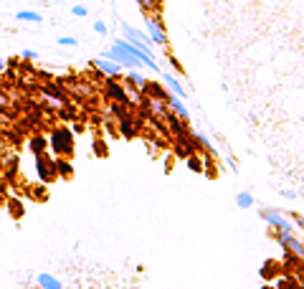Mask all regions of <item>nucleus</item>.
<instances>
[{
    "label": "nucleus",
    "mask_w": 304,
    "mask_h": 289,
    "mask_svg": "<svg viewBox=\"0 0 304 289\" xmlns=\"http://www.w3.org/2000/svg\"><path fill=\"white\" fill-rule=\"evenodd\" d=\"M94 69L104 76V79H119L122 76V66H117L114 61H109V58H101V56H97L94 58Z\"/></svg>",
    "instance_id": "nucleus-8"
},
{
    "label": "nucleus",
    "mask_w": 304,
    "mask_h": 289,
    "mask_svg": "<svg viewBox=\"0 0 304 289\" xmlns=\"http://www.w3.org/2000/svg\"><path fill=\"white\" fill-rule=\"evenodd\" d=\"M8 208L13 211V218H20V216H23V206H20L18 198H10V201H8Z\"/></svg>",
    "instance_id": "nucleus-26"
},
{
    "label": "nucleus",
    "mask_w": 304,
    "mask_h": 289,
    "mask_svg": "<svg viewBox=\"0 0 304 289\" xmlns=\"http://www.w3.org/2000/svg\"><path fill=\"white\" fill-rule=\"evenodd\" d=\"M135 3L140 5V10H142L145 15H150V13H160V0H135Z\"/></svg>",
    "instance_id": "nucleus-22"
},
{
    "label": "nucleus",
    "mask_w": 304,
    "mask_h": 289,
    "mask_svg": "<svg viewBox=\"0 0 304 289\" xmlns=\"http://www.w3.org/2000/svg\"><path fill=\"white\" fill-rule=\"evenodd\" d=\"M185 163H188V168H190V170H195V173H203V158H201L198 152H193Z\"/></svg>",
    "instance_id": "nucleus-25"
},
{
    "label": "nucleus",
    "mask_w": 304,
    "mask_h": 289,
    "mask_svg": "<svg viewBox=\"0 0 304 289\" xmlns=\"http://www.w3.org/2000/svg\"><path fill=\"white\" fill-rule=\"evenodd\" d=\"M99 56H101V58H109V61H114L117 66H122V69H127V71H140V69H142V63H140L135 56H129V54L119 51L117 46H112V49L101 51Z\"/></svg>",
    "instance_id": "nucleus-6"
},
{
    "label": "nucleus",
    "mask_w": 304,
    "mask_h": 289,
    "mask_svg": "<svg viewBox=\"0 0 304 289\" xmlns=\"http://www.w3.org/2000/svg\"><path fill=\"white\" fill-rule=\"evenodd\" d=\"M160 76H162V81H165V89H167L170 94H175V97H178V99H183V102L188 99V92H185V86H183V84H180V81H178L175 76H172V74H165V71H162Z\"/></svg>",
    "instance_id": "nucleus-11"
},
{
    "label": "nucleus",
    "mask_w": 304,
    "mask_h": 289,
    "mask_svg": "<svg viewBox=\"0 0 304 289\" xmlns=\"http://www.w3.org/2000/svg\"><path fill=\"white\" fill-rule=\"evenodd\" d=\"M145 28H147V38L152 41V46H167V33H165V26L160 20V13H150L145 15Z\"/></svg>",
    "instance_id": "nucleus-3"
},
{
    "label": "nucleus",
    "mask_w": 304,
    "mask_h": 289,
    "mask_svg": "<svg viewBox=\"0 0 304 289\" xmlns=\"http://www.w3.org/2000/svg\"><path fill=\"white\" fill-rule=\"evenodd\" d=\"M119 135H122L124 140H132V137H137V135H140V124L132 119V115L124 117V119L119 122Z\"/></svg>",
    "instance_id": "nucleus-14"
},
{
    "label": "nucleus",
    "mask_w": 304,
    "mask_h": 289,
    "mask_svg": "<svg viewBox=\"0 0 304 289\" xmlns=\"http://www.w3.org/2000/svg\"><path fill=\"white\" fill-rule=\"evenodd\" d=\"M190 140H193L195 150L201 147L203 152H213V158H215V155H218V152H215V147H213V142H210V140L203 135V132H193V137H190Z\"/></svg>",
    "instance_id": "nucleus-15"
},
{
    "label": "nucleus",
    "mask_w": 304,
    "mask_h": 289,
    "mask_svg": "<svg viewBox=\"0 0 304 289\" xmlns=\"http://www.w3.org/2000/svg\"><path fill=\"white\" fill-rule=\"evenodd\" d=\"M33 198H36V201H46V188H43V185H36V188H33Z\"/></svg>",
    "instance_id": "nucleus-29"
},
{
    "label": "nucleus",
    "mask_w": 304,
    "mask_h": 289,
    "mask_svg": "<svg viewBox=\"0 0 304 289\" xmlns=\"http://www.w3.org/2000/svg\"><path fill=\"white\" fill-rule=\"evenodd\" d=\"M236 206L241 208V211H249V208L253 206V195H251V193H238V195H236Z\"/></svg>",
    "instance_id": "nucleus-24"
},
{
    "label": "nucleus",
    "mask_w": 304,
    "mask_h": 289,
    "mask_svg": "<svg viewBox=\"0 0 304 289\" xmlns=\"http://www.w3.org/2000/svg\"><path fill=\"white\" fill-rule=\"evenodd\" d=\"M167 109H170V112L175 115L180 122H185V124L193 119V115H190V109L185 107V102H183V99H178L175 94H170V97H167Z\"/></svg>",
    "instance_id": "nucleus-10"
},
{
    "label": "nucleus",
    "mask_w": 304,
    "mask_h": 289,
    "mask_svg": "<svg viewBox=\"0 0 304 289\" xmlns=\"http://www.w3.org/2000/svg\"><path fill=\"white\" fill-rule=\"evenodd\" d=\"M261 289H276L274 284H261Z\"/></svg>",
    "instance_id": "nucleus-36"
},
{
    "label": "nucleus",
    "mask_w": 304,
    "mask_h": 289,
    "mask_svg": "<svg viewBox=\"0 0 304 289\" xmlns=\"http://www.w3.org/2000/svg\"><path fill=\"white\" fill-rule=\"evenodd\" d=\"M36 92H38L41 102L46 104V109H51V112H61V117H71V115H66V109H69V94L63 92L56 81H41Z\"/></svg>",
    "instance_id": "nucleus-1"
},
{
    "label": "nucleus",
    "mask_w": 304,
    "mask_h": 289,
    "mask_svg": "<svg viewBox=\"0 0 304 289\" xmlns=\"http://www.w3.org/2000/svg\"><path fill=\"white\" fill-rule=\"evenodd\" d=\"M97 155H99V158H104V155H106V147H104V142H97Z\"/></svg>",
    "instance_id": "nucleus-33"
},
{
    "label": "nucleus",
    "mask_w": 304,
    "mask_h": 289,
    "mask_svg": "<svg viewBox=\"0 0 304 289\" xmlns=\"http://www.w3.org/2000/svg\"><path fill=\"white\" fill-rule=\"evenodd\" d=\"M28 150H31L33 158H36V155H46V150H49V137L41 135V132H33V135L28 137Z\"/></svg>",
    "instance_id": "nucleus-12"
},
{
    "label": "nucleus",
    "mask_w": 304,
    "mask_h": 289,
    "mask_svg": "<svg viewBox=\"0 0 304 289\" xmlns=\"http://www.w3.org/2000/svg\"><path fill=\"white\" fill-rule=\"evenodd\" d=\"M94 31H97V33H101V36H106V33H109V28H106V23H104V20H97V23H94Z\"/></svg>",
    "instance_id": "nucleus-30"
},
{
    "label": "nucleus",
    "mask_w": 304,
    "mask_h": 289,
    "mask_svg": "<svg viewBox=\"0 0 304 289\" xmlns=\"http://www.w3.org/2000/svg\"><path fill=\"white\" fill-rule=\"evenodd\" d=\"M71 13H74L76 18H84V15H86V13H89V10H86L84 5H74V8H71Z\"/></svg>",
    "instance_id": "nucleus-31"
},
{
    "label": "nucleus",
    "mask_w": 304,
    "mask_h": 289,
    "mask_svg": "<svg viewBox=\"0 0 304 289\" xmlns=\"http://www.w3.org/2000/svg\"><path fill=\"white\" fill-rule=\"evenodd\" d=\"M124 84H127V86H135L137 92H145L147 79H145L140 71H129V74H124Z\"/></svg>",
    "instance_id": "nucleus-16"
},
{
    "label": "nucleus",
    "mask_w": 304,
    "mask_h": 289,
    "mask_svg": "<svg viewBox=\"0 0 304 289\" xmlns=\"http://www.w3.org/2000/svg\"><path fill=\"white\" fill-rule=\"evenodd\" d=\"M36 58H38V51H33V49L20 51V61H36Z\"/></svg>",
    "instance_id": "nucleus-27"
},
{
    "label": "nucleus",
    "mask_w": 304,
    "mask_h": 289,
    "mask_svg": "<svg viewBox=\"0 0 304 289\" xmlns=\"http://www.w3.org/2000/svg\"><path fill=\"white\" fill-rule=\"evenodd\" d=\"M276 277H281V274H279V264L266 261V264L261 266V279H264V284H274Z\"/></svg>",
    "instance_id": "nucleus-17"
},
{
    "label": "nucleus",
    "mask_w": 304,
    "mask_h": 289,
    "mask_svg": "<svg viewBox=\"0 0 304 289\" xmlns=\"http://www.w3.org/2000/svg\"><path fill=\"white\" fill-rule=\"evenodd\" d=\"M56 175L58 177H69L74 175V165H71V160H66V158H56Z\"/></svg>",
    "instance_id": "nucleus-20"
},
{
    "label": "nucleus",
    "mask_w": 304,
    "mask_h": 289,
    "mask_svg": "<svg viewBox=\"0 0 304 289\" xmlns=\"http://www.w3.org/2000/svg\"><path fill=\"white\" fill-rule=\"evenodd\" d=\"M274 287H276V289H304V284H299V282H297V279H292L289 274H281V277H279V282H276Z\"/></svg>",
    "instance_id": "nucleus-21"
},
{
    "label": "nucleus",
    "mask_w": 304,
    "mask_h": 289,
    "mask_svg": "<svg viewBox=\"0 0 304 289\" xmlns=\"http://www.w3.org/2000/svg\"><path fill=\"white\" fill-rule=\"evenodd\" d=\"M49 147L53 150V160L56 158L71 160V155H74V129L71 127H53L51 137H49Z\"/></svg>",
    "instance_id": "nucleus-2"
},
{
    "label": "nucleus",
    "mask_w": 304,
    "mask_h": 289,
    "mask_svg": "<svg viewBox=\"0 0 304 289\" xmlns=\"http://www.w3.org/2000/svg\"><path fill=\"white\" fill-rule=\"evenodd\" d=\"M15 18L18 20H26V23H41V20H43V15L36 13V10H18Z\"/></svg>",
    "instance_id": "nucleus-23"
},
{
    "label": "nucleus",
    "mask_w": 304,
    "mask_h": 289,
    "mask_svg": "<svg viewBox=\"0 0 304 289\" xmlns=\"http://www.w3.org/2000/svg\"><path fill=\"white\" fill-rule=\"evenodd\" d=\"M261 218L266 221V224H269L271 229H276V231L294 233V224H292L289 218L281 216V211H276V208H261Z\"/></svg>",
    "instance_id": "nucleus-7"
},
{
    "label": "nucleus",
    "mask_w": 304,
    "mask_h": 289,
    "mask_svg": "<svg viewBox=\"0 0 304 289\" xmlns=\"http://www.w3.org/2000/svg\"><path fill=\"white\" fill-rule=\"evenodd\" d=\"M281 195H284V198H299L297 190H292V188H284V190H281Z\"/></svg>",
    "instance_id": "nucleus-32"
},
{
    "label": "nucleus",
    "mask_w": 304,
    "mask_h": 289,
    "mask_svg": "<svg viewBox=\"0 0 304 289\" xmlns=\"http://www.w3.org/2000/svg\"><path fill=\"white\" fill-rule=\"evenodd\" d=\"M119 26H122V33H124V38H127V41H132V43H140V46H145V49H147V51L152 54V41L147 38V33L137 31L135 26H129L127 20H122Z\"/></svg>",
    "instance_id": "nucleus-9"
},
{
    "label": "nucleus",
    "mask_w": 304,
    "mask_h": 289,
    "mask_svg": "<svg viewBox=\"0 0 304 289\" xmlns=\"http://www.w3.org/2000/svg\"><path fill=\"white\" fill-rule=\"evenodd\" d=\"M106 115H112L114 119H124V117H129V107H124V104H117V102H106Z\"/></svg>",
    "instance_id": "nucleus-19"
},
{
    "label": "nucleus",
    "mask_w": 304,
    "mask_h": 289,
    "mask_svg": "<svg viewBox=\"0 0 304 289\" xmlns=\"http://www.w3.org/2000/svg\"><path fill=\"white\" fill-rule=\"evenodd\" d=\"M36 175H38L41 185H49L58 177L56 175V160L51 155H36Z\"/></svg>",
    "instance_id": "nucleus-5"
},
{
    "label": "nucleus",
    "mask_w": 304,
    "mask_h": 289,
    "mask_svg": "<svg viewBox=\"0 0 304 289\" xmlns=\"http://www.w3.org/2000/svg\"><path fill=\"white\" fill-rule=\"evenodd\" d=\"M297 195H302V198H304V185H302V188L297 190Z\"/></svg>",
    "instance_id": "nucleus-37"
},
{
    "label": "nucleus",
    "mask_w": 304,
    "mask_h": 289,
    "mask_svg": "<svg viewBox=\"0 0 304 289\" xmlns=\"http://www.w3.org/2000/svg\"><path fill=\"white\" fill-rule=\"evenodd\" d=\"M5 147H8V140H5L3 132H0V150H5Z\"/></svg>",
    "instance_id": "nucleus-34"
},
{
    "label": "nucleus",
    "mask_w": 304,
    "mask_h": 289,
    "mask_svg": "<svg viewBox=\"0 0 304 289\" xmlns=\"http://www.w3.org/2000/svg\"><path fill=\"white\" fill-rule=\"evenodd\" d=\"M101 89H104V99H106V102H117V104H124V107L132 109L124 81H119V79H104Z\"/></svg>",
    "instance_id": "nucleus-4"
},
{
    "label": "nucleus",
    "mask_w": 304,
    "mask_h": 289,
    "mask_svg": "<svg viewBox=\"0 0 304 289\" xmlns=\"http://www.w3.org/2000/svg\"><path fill=\"white\" fill-rule=\"evenodd\" d=\"M5 69H8V63H5V58H0V74H3Z\"/></svg>",
    "instance_id": "nucleus-35"
},
{
    "label": "nucleus",
    "mask_w": 304,
    "mask_h": 289,
    "mask_svg": "<svg viewBox=\"0 0 304 289\" xmlns=\"http://www.w3.org/2000/svg\"><path fill=\"white\" fill-rule=\"evenodd\" d=\"M76 43H79V41H76L74 36H61V38H58V46H71V49H74Z\"/></svg>",
    "instance_id": "nucleus-28"
},
{
    "label": "nucleus",
    "mask_w": 304,
    "mask_h": 289,
    "mask_svg": "<svg viewBox=\"0 0 304 289\" xmlns=\"http://www.w3.org/2000/svg\"><path fill=\"white\" fill-rule=\"evenodd\" d=\"M142 97H152V99H162V102H167L170 92L165 89V84H157V81H150V79H147V86H145Z\"/></svg>",
    "instance_id": "nucleus-13"
},
{
    "label": "nucleus",
    "mask_w": 304,
    "mask_h": 289,
    "mask_svg": "<svg viewBox=\"0 0 304 289\" xmlns=\"http://www.w3.org/2000/svg\"><path fill=\"white\" fill-rule=\"evenodd\" d=\"M36 282H38V287H41V289H63V284H61L56 277H51L49 272L38 274V277H36Z\"/></svg>",
    "instance_id": "nucleus-18"
}]
</instances>
